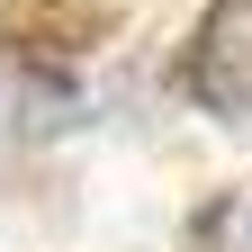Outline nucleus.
Listing matches in <instances>:
<instances>
[{"instance_id":"nucleus-1","label":"nucleus","mask_w":252,"mask_h":252,"mask_svg":"<svg viewBox=\"0 0 252 252\" xmlns=\"http://www.w3.org/2000/svg\"><path fill=\"white\" fill-rule=\"evenodd\" d=\"M189 99L225 135H252V0H216L189 36Z\"/></svg>"}]
</instances>
